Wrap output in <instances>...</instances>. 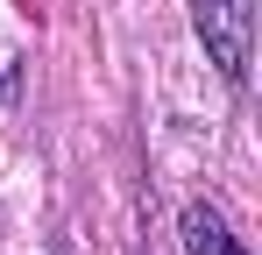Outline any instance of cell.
<instances>
[{"instance_id": "2", "label": "cell", "mask_w": 262, "mask_h": 255, "mask_svg": "<svg viewBox=\"0 0 262 255\" xmlns=\"http://www.w3.org/2000/svg\"><path fill=\"white\" fill-rule=\"evenodd\" d=\"M184 248H191V255H248L227 227H220V213H206V206L184 213Z\"/></svg>"}, {"instance_id": "1", "label": "cell", "mask_w": 262, "mask_h": 255, "mask_svg": "<svg viewBox=\"0 0 262 255\" xmlns=\"http://www.w3.org/2000/svg\"><path fill=\"white\" fill-rule=\"evenodd\" d=\"M191 29L220 64L227 85H248V57H255V0H191Z\"/></svg>"}]
</instances>
